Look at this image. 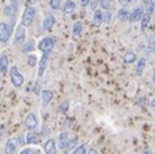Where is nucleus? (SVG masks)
Listing matches in <instances>:
<instances>
[{
	"label": "nucleus",
	"instance_id": "20e7f679",
	"mask_svg": "<svg viewBox=\"0 0 155 154\" xmlns=\"http://www.w3.org/2000/svg\"><path fill=\"white\" fill-rule=\"evenodd\" d=\"M54 44H55V41H54L51 37H46V38H44V40L40 41L38 49H40L42 53H48V54H50L53 48H54Z\"/></svg>",
	"mask_w": 155,
	"mask_h": 154
},
{
	"label": "nucleus",
	"instance_id": "aec40b11",
	"mask_svg": "<svg viewBox=\"0 0 155 154\" xmlns=\"http://www.w3.org/2000/svg\"><path fill=\"white\" fill-rule=\"evenodd\" d=\"M103 22V12L100 9H96L95 13H94V24L95 25H101Z\"/></svg>",
	"mask_w": 155,
	"mask_h": 154
},
{
	"label": "nucleus",
	"instance_id": "cd10ccee",
	"mask_svg": "<svg viewBox=\"0 0 155 154\" xmlns=\"http://www.w3.org/2000/svg\"><path fill=\"white\" fill-rule=\"evenodd\" d=\"M68 102H63V103H61L59 107H58V109H59V112L62 113H64V112H67L68 111Z\"/></svg>",
	"mask_w": 155,
	"mask_h": 154
},
{
	"label": "nucleus",
	"instance_id": "ddd939ff",
	"mask_svg": "<svg viewBox=\"0 0 155 154\" xmlns=\"http://www.w3.org/2000/svg\"><path fill=\"white\" fill-rule=\"evenodd\" d=\"M75 8H76V4H75V2H72V0H66L63 3V5H62V9H63V12L66 15L72 13L74 11H75Z\"/></svg>",
	"mask_w": 155,
	"mask_h": 154
},
{
	"label": "nucleus",
	"instance_id": "c85d7f7f",
	"mask_svg": "<svg viewBox=\"0 0 155 154\" xmlns=\"http://www.w3.org/2000/svg\"><path fill=\"white\" fill-rule=\"evenodd\" d=\"M28 65H29V66L30 67H34V66H36V65H37V57L36 55H29L28 57Z\"/></svg>",
	"mask_w": 155,
	"mask_h": 154
},
{
	"label": "nucleus",
	"instance_id": "5701e85b",
	"mask_svg": "<svg viewBox=\"0 0 155 154\" xmlns=\"http://www.w3.org/2000/svg\"><path fill=\"white\" fill-rule=\"evenodd\" d=\"M139 21H141V29L145 30V29L147 28V25H149V22H150V15H149V13L143 15Z\"/></svg>",
	"mask_w": 155,
	"mask_h": 154
},
{
	"label": "nucleus",
	"instance_id": "1a4fd4ad",
	"mask_svg": "<svg viewBox=\"0 0 155 154\" xmlns=\"http://www.w3.org/2000/svg\"><path fill=\"white\" fill-rule=\"evenodd\" d=\"M142 16H143V7H137V8H134L133 12L129 13V21L130 22L139 21Z\"/></svg>",
	"mask_w": 155,
	"mask_h": 154
},
{
	"label": "nucleus",
	"instance_id": "412c9836",
	"mask_svg": "<svg viewBox=\"0 0 155 154\" xmlns=\"http://www.w3.org/2000/svg\"><path fill=\"white\" fill-rule=\"evenodd\" d=\"M145 66H146V59L145 58H141L138 61L137 63V69H135V72H137V75H142L143 70H145Z\"/></svg>",
	"mask_w": 155,
	"mask_h": 154
},
{
	"label": "nucleus",
	"instance_id": "72a5a7b5",
	"mask_svg": "<svg viewBox=\"0 0 155 154\" xmlns=\"http://www.w3.org/2000/svg\"><path fill=\"white\" fill-rule=\"evenodd\" d=\"M38 150H34V149H24L21 150V154H26V153H37Z\"/></svg>",
	"mask_w": 155,
	"mask_h": 154
},
{
	"label": "nucleus",
	"instance_id": "58836bf2",
	"mask_svg": "<svg viewBox=\"0 0 155 154\" xmlns=\"http://www.w3.org/2000/svg\"><path fill=\"white\" fill-rule=\"evenodd\" d=\"M153 49H154V53H155V40H154V45H153Z\"/></svg>",
	"mask_w": 155,
	"mask_h": 154
},
{
	"label": "nucleus",
	"instance_id": "39448f33",
	"mask_svg": "<svg viewBox=\"0 0 155 154\" xmlns=\"http://www.w3.org/2000/svg\"><path fill=\"white\" fill-rule=\"evenodd\" d=\"M25 37H26V30H25V26L24 25H18L17 29H16V33H15V38H13V45H21L22 42L25 41Z\"/></svg>",
	"mask_w": 155,
	"mask_h": 154
},
{
	"label": "nucleus",
	"instance_id": "4be33fe9",
	"mask_svg": "<svg viewBox=\"0 0 155 154\" xmlns=\"http://www.w3.org/2000/svg\"><path fill=\"white\" fill-rule=\"evenodd\" d=\"M117 17H118V20L120 21H127L129 20V12H127L126 9H120L118 11V13H117Z\"/></svg>",
	"mask_w": 155,
	"mask_h": 154
},
{
	"label": "nucleus",
	"instance_id": "f704fd0d",
	"mask_svg": "<svg viewBox=\"0 0 155 154\" xmlns=\"http://www.w3.org/2000/svg\"><path fill=\"white\" fill-rule=\"evenodd\" d=\"M91 0H80V4H82L83 7H87L88 4H90Z\"/></svg>",
	"mask_w": 155,
	"mask_h": 154
},
{
	"label": "nucleus",
	"instance_id": "f8f14e48",
	"mask_svg": "<svg viewBox=\"0 0 155 154\" xmlns=\"http://www.w3.org/2000/svg\"><path fill=\"white\" fill-rule=\"evenodd\" d=\"M54 24H55V17H54L53 15L48 13V15H46V16L44 17V21H42V29H44V30H48V29L51 28Z\"/></svg>",
	"mask_w": 155,
	"mask_h": 154
},
{
	"label": "nucleus",
	"instance_id": "9b49d317",
	"mask_svg": "<svg viewBox=\"0 0 155 154\" xmlns=\"http://www.w3.org/2000/svg\"><path fill=\"white\" fill-rule=\"evenodd\" d=\"M42 58L40 61V66H38V76H42L45 74V70L48 67V59H49V54L48 53H42Z\"/></svg>",
	"mask_w": 155,
	"mask_h": 154
},
{
	"label": "nucleus",
	"instance_id": "dca6fc26",
	"mask_svg": "<svg viewBox=\"0 0 155 154\" xmlns=\"http://www.w3.org/2000/svg\"><path fill=\"white\" fill-rule=\"evenodd\" d=\"M8 70V55L3 53L0 55V72H5Z\"/></svg>",
	"mask_w": 155,
	"mask_h": 154
},
{
	"label": "nucleus",
	"instance_id": "423d86ee",
	"mask_svg": "<svg viewBox=\"0 0 155 154\" xmlns=\"http://www.w3.org/2000/svg\"><path fill=\"white\" fill-rule=\"evenodd\" d=\"M17 11H18V3L16 2V0H12V2H11L9 4L4 8V15L7 17H12L13 18L15 16H16Z\"/></svg>",
	"mask_w": 155,
	"mask_h": 154
},
{
	"label": "nucleus",
	"instance_id": "a878e982",
	"mask_svg": "<svg viewBox=\"0 0 155 154\" xmlns=\"http://www.w3.org/2000/svg\"><path fill=\"white\" fill-rule=\"evenodd\" d=\"M154 9H155V0H149L146 4V12L149 15H151L154 12Z\"/></svg>",
	"mask_w": 155,
	"mask_h": 154
},
{
	"label": "nucleus",
	"instance_id": "4c0bfd02",
	"mask_svg": "<svg viewBox=\"0 0 155 154\" xmlns=\"http://www.w3.org/2000/svg\"><path fill=\"white\" fill-rule=\"evenodd\" d=\"M28 2H29V3H32V4H33V3H37L38 0H28Z\"/></svg>",
	"mask_w": 155,
	"mask_h": 154
},
{
	"label": "nucleus",
	"instance_id": "473e14b6",
	"mask_svg": "<svg viewBox=\"0 0 155 154\" xmlns=\"http://www.w3.org/2000/svg\"><path fill=\"white\" fill-rule=\"evenodd\" d=\"M118 3L121 5H129V4H131L133 3V0H118Z\"/></svg>",
	"mask_w": 155,
	"mask_h": 154
},
{
	"label": "nucleus",
	"instance_id": "f03ea898",
	"mask_svg": "<svg viewBox=\"0 0 155 154\" xmlns=\"http://www.w3.org/2000/svg\"><path fill=\"white\" fill-rule=\"evenodd\" d=\"M34 17H36V9L33 7H26L21 16V25H24L25 28L26 26H30L33 24Z\"/></svg>",
	"mask_w": 155,
	"mask_h": 154
},
{
	"label": "nucleus",
	"instance_id": "393cba45",
	"mask_svg": "<svg viewBox=\"0 0 155 154\" xmlns=\"http://www.w3.org/2000/svg\"><path fill=\"white\" fill-rule=\"evenodd\" d=\"M49 4H50V8L54 9V11L61 9L62 8V0H50Z\"/></svg>",
	"mask_w": 155,
	"mask_h": 154
},
{
	"label": "nucleus",
	"instance_id": "7c9ffc66",
	"mask_svg": "<svg viewBox=\"0 0 155 154\" xmlns=\"http://www.w3.org/2000/svg\"><path fill=\"white\" fill-rule=\"evenodd\" d=\"M74 153H75V154H86V153H87L86 145H82V146H79V148L74 149Z\"/></svg>",
	"mask_w": 155,
	"mask_h": 154
},
{
	"label": "nucleus",
	"instance_id": "4468645a",
	"mask_svg": "<svg viewBox=\"0 0 155 154\" xmlns=\"http://www.w3.org/2000/svg\"><path fill=\"white\" fill-rule=\"evenodd\" d=\"M67 141H68V134L64 132L59 133V136H58V148L61 150H64L66 145H67Z\"/></svg>",
	"mask_w": 155,
	"mask_h": 154
},
{
	"label": "nucleus",
	"instance_id": "2eb2a0df",
	"mask_svg": "<svg viewBox=\"0 0 155 154\" xmlns=\"http://www.w3.org/2000/svg\"><path fill=\"white\" fill-rule=\"evenodd\" d=\"M53 99V91L50 90H44L42 91V107L49 105V103Z\"/></svg>",
	"mask_w": 155,
	"mask_h": 154
},
{
	"label": "nucleus",
	"instance_id": "ea45409f",
	"mask_svg": "<svg viewBox=\"0 0 155 154\" xmlns=\"http://www.w3.org/2000/svg\"><path fill=\"white\" fill-rule=\"evenodd\" d=\"M2 132H3V128H2V129H0V137H2Z\"/></svg>",
	"mask_w": 155,
	"mask_h": 154
},
{
	"label": "nucleus",
	"instance_id": "0eeeda50",
	"mask_svg": "<svg viewBox=\"0 0 155 154\" xmlns=\"http://www.w3.org/2000/svg\"><path fill=\"white\" fill-rule=\"evenodd\" d=\"M37 125H38V119L36 116V113H29L25 119V126L29 130H33L37 128Z\"/></svg>",
	"mask_w": 155,
	"mask_h": 154
},
{
	"label": "nucleus",
	"instance_id": "bb28decb",
	"mask_svg": "<svg viewBox=\"0 0 155 154\" xmlns=\"http://www.w3.org/2000/svg\"><path fill=\"white\" fill-rule=\"evenodd\" d=\"M78 145V138H71V140L67 141V145H66V149L64 150H72L75 146Z\"/></svg>",
	"mask_w": 155,
	"mask_h": 154
},
{
	"label": "nucleus",
	"instance_id": "c756f323",
	"mask_svg": "<svg viewBox=\"0 0 155 154\" xmlns=\"http://www.w3.org/2000/svg\"><path fill=\"white\" fill-rule=\"evenodd\" d=\"M103 21L107 22V24H109V22L112 21V13H110L108 9H107L105 13H103Z\"/></svg>",
	"mask_w": 155,
	"mask_h": 154
},
{
	"label": "nucleus",
	"instance_id": "7ed1b4c3",
	"mask_svg": "<svg viewBox=\"0 0 155 154\" xmlns=\"http://www.w3.org/2000/svg\"><path fill=\"white\" fill-rule=\"evenodd\" d=\"M9 76H11V82H12L15 87H21L24 84V76H22V74L18 71V69L16 66L11 67Z\"/></svg>",
	"mask_w": 155,
	"mask_h": 154
},
{
	"label": "nucleus",
	"instance_id": "b1692460",
	"mask_svg": "<svg viewBox=\"0 0 155 154\" xmlns=\"http://www.w3.org/2000/svg\"><path fill=\"white\" fill-rule=\"evenodd\" d=\"M33 49H34V42L33 41H28V42H25V44L22 45L21 52L22 53H28V52H32Z\"/></svg>",
	"mask_w": 155,
	"mask_h": 154
},
{
	"label": "nucleus",
	"instance_id": "a19ab883",
	"mask_svg": "<svg viewBox=\"0 0 155 154\" xmlns=\"http://www.w3.org/2000/svg\"><path fill=\"white\" fill-rule=\"evenodd\" d=\"M153 107H154V109H155V105H153Z\"/></svg>",
	"mask_w": 155,
	"mask_h": 154
},
{
	"label": "nucleus",
	"instance_id": "f3484780",
	"mask_svg": "<svg viewBox=\"0 0 155 154\" xmlns=\"http://www.w3.org/2000/svg\"><path fill=\"white\" fill-rule=\"evenodd\" d=\"M26 144H29V145H36V144H38V136H37V133L29 132L28 134H26Z\"/></svg>",
	"mask_w": 155,
	"mask_h": 154
},
{
	"label": "nucleus",
	"instance_id": "2f4dec72",
	"mask_svg": "<svg viewBox=\"0 0 155 154\" xmlns=\"http://www.w3.org/2000/svg\"><path fill=\"white\" fill-rule=\"evenodd\" d=\"M100 4H101V7L104 9H109L112 7V3L110 0H100Z\"/></svg>",
	"mask_w": 155,
	"mask_h": 154
},
{
	"label": "nucleus",
	"instance_id": "e433bc0d",
	"mask_svg": "<svg viewBox=\"0 0 155 154\" xmlns=\"http://www.w3.org/2000/svg\"><path fill=\"white\" fill-rule=\"evenodd\" d=\"M151 80L155 83V70H154V72H153V78H151Z\"/></svg>",
	"mask_w": 155,
	"mask_h": 154
},
{
	"label": "nucleus",
	"instance_id": "f257e3e1",
	"mask_svg": "<svg viewBox=\"0 0 155 154\" xmlns=\"http://www.w3.org/2000/svg\"><path fill=\"white\" fill-rule=\"evenodd\" d=\"M12 26L13 24H7V22H0V42L2 44H7L11 38V34H12Z\"/></svg>",
	"mask_w": 155,
	"mask_h": 154
},
{
	"label": "nucleus",
	"instance_id": "c9c22d12",
	"mask_svg": "<svg viewBox=\"0 0 155 154\" xmlns=\"http://www.w3.org/2000/svg\"><path fill=\"white\" fill-rule=\"evenodd\" d=\"M34 94H36V95H38V94H40V84H36V87H34Z\"/></svg>",
	"mask_w": 155,
	"mask_h": 154
},
{
	"label": "nucleus",
	"instance_id": "6e6552de",
	"mask_svg": "<svg viewBox=\"0 0 155 154\" xmlns=\"http://www.w3.org/2000/svg\"><path fill=\"white\" fill-rule=\"evenodd\" d=\"M20 145L18 144V138H11V140L7 141L5 144V153L7 154H12L17 150V146Z\"/></svg>",
	"mask_w": 155,
	"mask_h": 154
},
{
	"label": "nucleus",
	"instance_id": "6ab92c4d",
	"mask_svg": "<svg viewBox=\"0 0 155 154\" xmlns=\"http://www.w3.org/2000/svg\"><path fill=\"white\" fill-rule=\"evenodd\" d=\"M83 32V24L80 21H76L75 24L72 25V34L74 36H80Z\"/></svg>",
	"mask_w": 155,
	"mask_h": 154
},
{
	"label": "nucleus",
	"instance_id": "9d476101",
	"mask_svg": "<svg viewBox=\"0 0 155 154\" xmlns=\"http://www.w3.org/2000/svg\"><path fill=\"white\" fill-rule=\"evenodd\" d=\"M44 150L46 154H54L57 152V144H55V140L53 138H49L48 141L44 144Z\"/></svg>",
	"mask_w": 155,
	"mask_h": 154
},
{
	"label": "nucleus",
	"instance_id": "a211bd4d",
	"mask_svg": "<svg viewBox=\"0 0 155 154\" xmlns=\"http://www.w3.org/2000/svg\"><path fill=\"white\" fill-rule=\"evenodd\" d=\"M124 62L125 63H133L135 62V59H137V55H135L134 52H127L125 55H124Z\"/></svg>",
	"mask_w": 155,
	"mask_h": 154
}]
</instances>
